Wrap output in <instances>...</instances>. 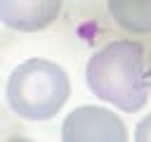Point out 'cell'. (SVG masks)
Instances as JSON below:
<instances>
[{
    "label": "cell",
    "instance_id": "6da1fadb",
    "mask_svg": "<svg viewBox=\"0 0 151 142\" xmlns=\"http://www.w3.org/2000/svg\"><path fill=\"white\" fill-rule=\"evenodd\" d=\"M87 88L97 99L134 114L149 102L146 54L137 40H111L97 50L85 66Z\"/></svg>",
    "mask_w": 151,
    "mask_h": 142
},
{
    "label": "cell",
    "instance_id": "7a4b0ae2",
    "mask_svg": "<svg viewBox=\"0 0 151 142\" xmlns=\"http://www.w3.org/2000/svg\"><path fill=\"white\" fill-rule=\"evenodd\" d=\"M71 95L68 73L50 59H26L7 78V106L28 121H47Z\"/></svg>",
    "mask_w": 151,
    "mask_h": 142
},
{
    "label": "cell",
    "instance_id": "3957f363",
    "mask_svg": "<svg viewBox=\"0 0 151 142\" xmlns=\"http://www.w3.org/2000/svg\"><path fill=\"white\" fill-rule=\"evenodd\" d=\"M64 142H125L127 128L109 109L101 106H78L61 125Z\"/></svg>",
    "mask_w": 151,
    "mask_h": 142
},
{
    "label": "cell",
    "instance_id": "277c9868",
    "mask_svg": "<svg viewBox=\"0 0 151 142\" xmlns=\"http://www.w3.org/2000/svg\"><path fill=\"white\" fill-rule=\"evenodd\" d=\"M64 0H0V24L12 31L35 33L52 26Z\"/></svg>",
    "mask_w": 151,
    "mask_h": 142
},
{
    "label": "cell",
    "instance_id": "5b68a950",
    "mask_svg": "<svg viewBox=\"0 0 151 142\" xmlns=\"http://www.w3.org/2000/svg\"><path fill=\"white\" fill-rule=\"evenodd\" d=\"M111 19L127 33H151V0H106Z\"/></svg>",
    "mask_w": 151,
    "mask_h": 142
},
{
    "label": "cell",
    "instance_id": "8992f818",
    "mask_svg": "<svg viewBox=\"0 0 151 142\" xmlns=\"http://www.w3.org/2000/svg\"><path fill=\"white\" fill-rule=\"evenodd\" d=\"M132 140H137V142H151V116H144V118L137 123Z\"/></svg>",
    "mask_w": 151,
    "mask_h": 142
},
{
    "label": "cell",
    "instance_id": "52a82bcc",
    "mask_svg": "<svg viewBox=\"0 0 151 142\" xmlns=\"http://www.w3.org/2000/svg\"><path fill=\"white\" fill-rule=\"evenodd\" d=\"M146 78H149V90H151V52L146 57Z\"/></svg>",
    "mask_w": 151,
    "mask_h": 142
}]
</instances>
